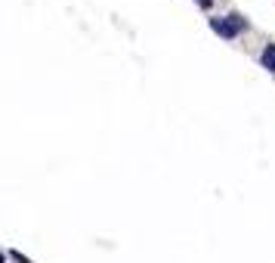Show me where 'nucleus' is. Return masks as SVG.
Segmentation results:
<instances>
[{
	"instance_id": "nucleus-2",
	"label": "nucleus",
	"mask_w": 275,
	"mask_h": 263,
	"mask_svg": "<svg viewBox=\"0 0 275 263\" xmlns=\"http://www.w3.org/2000/svg\"><path fill=\"white\" fill-rule=\"evenodd\" d=\"M260 62L269 68V72H275V44H266L263 53H260Z\"/></svg>"
},
{
	"instance_id": "nucleus-3",
	"label": "nucleus",
	"mask_w": 275,
	"mask_h": 263,
	"mask_svg": "<svg viewBox=\"0 0 275 263\" xmlns=\"http://www.w3.org/2000/svg\"><path fill=\"white\" fill-rule=\"evenodd\" d=\"M10 257H13V260H16V263H31V260H28V257H22V254H19V251H10Z\"/></svg>"
},
{
	"instance_id": "nucleus-4",
	"label": "nucleus",
	"mask_w": 275,
	"mask_h": 263,
	"mask_svg": "<svg viewBox=\"0 0 275 263\" xmlns=\"http://www.w3.org/2000/svg\"><path fill=\"white\" fill-rule=\"evenodd\" d=\"M198 7H201V10H210V7H213V0H198Z\"/></svg>"
},
{
	"instance_id": "nucleus-5",
	"label": "nucleus",
	"mask_w": 275,
	"mask_h": 263,
	"mask_svg": "<svg viewBox=\"0 0 275 263\" xmlns=\"http://www.w3.org/2000/svg\"><path fill=\"white\" fill-rule=\"evenodd\" d=\"M4 260H7V257H4V254H0V263H4Z\"/></svg>"
},
{
	"instance_id": "nucleus-1",
	"label": "nucleus",
	"mask_w": 275,
	"mask_h": 263,
	"mask_svg": "<svg viewBox=\"0 0 275 263\" xmlns=\"http://www.w3.org/2000/svg\"><path fill=\"white\" fill-rule=\"evenodd\" d=\"M210 28L219 34V38H226V41H235L238 34H241L244 28H247V22L241 19L238 13H232V16H226V19H210Z\"/></svg>"
}]
</instances>
